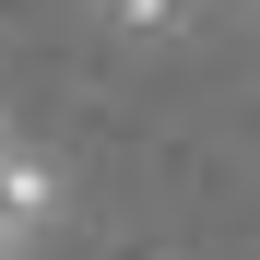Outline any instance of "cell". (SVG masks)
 Instances as JSON below:
<instances>
[{"mask_svg":"<svg viewBox=\"0 0 260 260\" xmlns=\"http://www.w3.org/2000/svg\"><path fill=\"white\" fill-rule=\"evenodd\" d=\"M0 260H24V237H12V225H0Z\"/></svg>","mask_w":260,"mask_h":260,"instance_id":"cell-3","label":"cell"},{"mask_svg":"<svg viewBox=\"0 0 260 260\" xmlns=\"http://www.w3.org/2000/svg\"><path fill=\"white\" fill-rule=\"evenodd\" d=\"M0 154H12V130H0Z\"/></svg>","mask_w":260,"mask_h":260,"instance_id":"cell-4","label":"cell"},{"mask_svg":"<svg viewBox=\"0 0 260 260\" xmlns=\"http://www.w3.org/2000/svg\"><path fill=\"white\" fill-rule=\"evenodd\" d=\"M48 213H59V166L12 142V154H0V225H12V237H36Z\"/></svg>","mask_w":260,"mask_h":260,"instance_id":"cell-1","label":"cell"},{"mask_svg":"<svg viewBox=\"0 0 260 260\" xmlns=\"http://www.w3.org/2000/svg\"><path fill=\"white\" fill-rule=\"evenodd\" d=\"M166 12H178V0H118V24H166Z\"/></svg>","mask_w":260,"mask_h":260,"instance_id":"cell-2","label":"cell"}]
</instances>
